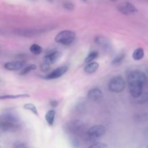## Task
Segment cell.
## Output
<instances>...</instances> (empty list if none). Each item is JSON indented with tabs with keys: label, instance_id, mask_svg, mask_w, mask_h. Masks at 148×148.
<instances>
[{
	"label": "cell",
	"instance_id": "cell-1",
	"mask_svg": "<svg viewBox=\"0 0 148 148\" xmlns=\"http://www.w3.org/2000/svg\"><path fill=\"white\" fill-rule=\"evenodd\" d=\"M146 81L145 73L140 70H135L130 73L127 77V83L131 95L138 98L142 95L143 87Z\"/></svg>",
	"mask_w": 148,
	"mask_h": 148
},
{
	"label": "cell",
	"instance_id": "cell-2",
	"mask_svg": "<svg viewBox=\"0 0 148 148\" xmlns=\"http://www.w3.org/2000/svg\"><path fill=\"white\" fill-rule=\"evenodd\" d=\"M21 128L19 117L14 112L6 111L0 115V130L7 132H15Z\"/></svg>",
	"mask_w": 148,
	"mask_h": 148
},
{
	"label": "cell",
	"instance_id": "cell-3",
	"mask_svg": "<svg viewBox=\"0 0 148 148\" xmlns=\"http://www.w3.org/2000/svg\"><path fill=\"white\" fill-rule=\"evenodd\" d=\"M75 39V33L71 30H63L60 31L55 37L57 43L69 45L71 44Z\"/></svg>",
	"mask_w": 148,
	"mask_h": 148
},
{
	"label": "cell",
	"instance_id": "cell-4",
	"mask_svg": "<svg viewBox=\"0 0 148 148\" xmlns=\"http://www.w3.org/2000/svg\"><path fill=\"white\" fill-rule=\"evenodd\" d=\"M125 87V82L121 76L113 77L109 83V89L112 92H120L124 90Z\"/></svg>",
	"mask_w": 148,
	"mask_h": 148
},
{
	"label": "cell",
	"instance_id": "cell-5",
	"mask_svg": "<svg viewBox=\"0 0 148 148\" xmlns=\"http://www.w3.org/2000/svg\"><path fill=\"white\" fill-rule=\"evenodd\" d=\"M106 127L102 125H95L90 128L86 132L89 138H96L103 136L106 132Z\"/></svg>",
	"mask_w": 148,
	"mask_h": 148
},
{
	"label": "cell",
	"instance_id": "cell-6",
	"mask_svg": "<svg viewBox=\"0 0 148 148\" xmlns=\"http://www.w3.org/2000/svg\"><path fill=\"white\" fill-rule=\"evenodd\" d=\"M117 9L121 13L127 16L134 15L138 12L136 8L133 4L128 2H124L119 5Z\"/></svg>",
	"mask_w": 148,
	"mask_h": 148
},
{
	"label": "cell",
	"instance_id": "cell-7",
	"mask_svg": "<svg viewBox=\"0 0 148 148\" xmlns=\"http://www.w3.org/2000/svg\"><path fill=\"white\" fill-rule=\"evenodd\" d=\"M68 70V67L66 66H61L57 68L52 72H51L49 74L46 75L45 78L47 80L55 79L58 77H60L62 76Z\"/></svg>",
	"mask_w": 148,
	"mask_h": 148
},
{
	"label": "cell",
	"instance_id": "cell-8",
	"mask_svg": "<svg viewBox=\"0 0 148 148\" xmlns=\"http://www.w3.org/2000/svg\"><path fill=\"white\" fill-rule=\"evenodd\" d=\"M42 32V30L37 29H16L14 31V33L18 35L24 36L27 37L34 36L38 35Z\"/></svg>",
	"mask_w": 148,
	"mask_h": 148
},
{
	"label": "cell",
	"instance_id": "cell-9",
	"mask_svg": "<svg viewBox=\"0 0 148 148\" xmlns=\"http://www.w3.org/2000/svg\"><path fill=\"white\" fill-rule=\"evenodd\" d=\"M87 97L90 100L94 102H98L101 100L103 97V94L99 89L94 88L88 91Z\"/></svg>",
	"mask_w": 148,
	"mask_h": 148
},
{
	"label": "cell",
	"instance_id": "cell-10",
	"mask_svg": "<svg viewBox=\"0 0 148 148\" xmlns=\"http://www.w3.org/2000/svg\"><path fill=\"white\" fill-rule=\"evenodd\" d=\"M61 54L58 51H55L47 55H46L43 57V61L51 65L56 62L60 58Z\"/></svg>",
	"mask_w": 148,
	"mask_h": 148
},
{
	"label": "cell",
	"instance_id": "cell-11",
	"mask_svg": "<svg viewBox=\"0 0 148 148\" xmlns=\"http://www.w3.org/2000/svg\"><path fill=\"white\" fill-rule=\"evenodd\" d=\"M23 62L20 61H13L8 62L4 64V68L8 71H16L21 69L23 67Z\"/></svg>",
	"mask_w": 148,
	"mask_h": 148
},
{
	"label": "cell",
	"instance_id": "cell-12",
	"mask_svg": "<svg viewBox=\"0 0 148 148\" xmlns=\"http://www.w3.org/2000/svg\"><path fill=\"white\" fill-rule=\"evenodd\" d=\"M82 124L79 120H74L70 122L67 125V130L73 134H76L80 131L82 129Z\"/></svg>",
	"mask_w": 148,
	"mask_h": 148
},
{
	"label": "cell",
	"instance_id": "cell-13",
	"mask_svg": "<svg viewBox=\"0 0 148 148\" xmlns=\"http://www.w3.org/2000/svg\"><path fill=\"white\" fill-rule=\"evenodd\" d=\"M99 67V64L97 62H91L87 64L84 68V71L86 73L91 74L96 72Z\"/></svg>",
	"mask_w": 148,
	"mask_h": 148
},
{
	"label": "cell",
	"instance_id": "cell-14",
	"mask_svg": "<svg viewBox=\"0 0 148 148\" xmlns=\"http://www.w3.org/2000/svg\"><path fill=\"white\" fill-rule=\"evenodd\" d=\"M94 40L97 45H98L101 47H102L103 49H109V47H110L109 42L105 38L99 36V37H97Z\"/></svg>",
	"mask_w": 148,
	"mask_h": 148
},
{
	"label": "cell",
	"instance_id": "cell-15",
	"mask_svg": "<svg viewBox=\"0 0 148 148\" xmlns=\"http://www.w3.org/2000/svg\"><path fill=\"white\" fill-rule=\"evenodd\" d=\"M56 112L54 110H49L45 114V119L49 125H52L54 123Z\"/></svg>",
	"mask_w": 148,
	"mask_h": 148
},
{
	"label": "cell",
	"instance_id": "cell-16",
	"mask_svg": "<svg viewBox=\"0 0 148 148\" xmlns=\"http://www.w3.org/2000/svg\"><path fill=\"white\" fill-rule=\"evenodd\" d=\"M29 95L27 94H16V95H5L0 96V100L2 99H13L21 98H27L29 97Z\"/></svg>",
	"mask_w": 148,
	"mask_h": 148
},
{
	"label": "cell",
	"instance_id": "cell-17",
	"mask_svg": "<svg viewBox=\"0 0 148 148\" xmlns=\"http://www.w3.org/2000/svg\"><path fill=\"white\" fill-rule=\"evenodd\" d=\"M132 56L133 59L135 60H136V61L142 59L143 56H144V50H143V49L141 47H139V48L136 49L134 51V52L132 54Z\"/></svg>",
	"mask_w": 148,
	"mask_h": 148
},
{
	"label": "cell",
	"instance_id": "cell-18",
	"mask_svg": "<svg viewBox=\"0 0 148 148\" xmlns=\"http://www.w3.org/2000/svg\"><path fill=\"white\" fill-rule=\"evenodd\" d=\"M23 108H24V109L30 110L35 115H36L37 116H39V113L38 112V110H37L36 106H35V105H34L33 103H26L24 105Z\"/></svg>",
	"mask_w": 148,
	"mask_h": 148
},
{
	"label": "cell",
	"instance_id": "cell-19",
	"mask_svg": "<svg viewBox=\"0 0 148 148\" xmlns=\"http://www.w3.org/2000/svg\"><path fill=\"white\" fill-rule=\"evenodd\" d=\"M29 50L34 54L38 55L42 51V48L41 46L37 44H33L29 47Z\"/></svg>",
	"mask_w": 148,
	"mask_h": 148
},
{
	"label": "cell",
	"instance_id": "cell-20",
	"mask_svg": "<svg viewBox=\"0 0 148 148\" xmlns=\"http://www.w3.org/2000/svg\"><path fill=\"white\" fill-rule=\"evenodd\" d=\"M125 57V54L124 53H120L119 54H117L114 58L112 61V64L113 65H116L117 64H119L124 58Z\"/></svg>",
	"mask_w": 148,
	"mask_h": 148
},
{
	"label": "cell",
	"instance_id": "cell-21",
	"mask_svg": "<svg viewBox=\"0 0 148 148\" xmlns=\"http://www.w3.org/2000/svg\"><path fill=\"white\" fill-rule=\"evenodd\" d=\"M98 56V53L97 51H92L91 52L87 57L84 59L85 63H90L91 61L95 59Z\"/></svg>",
	"mask_w": 148,
	"mask_h": 148
},
{
	"label": "cell",
	"instance_id": "cell-22",
	"mask_svg": "<svg viewBox=\"0 0 148 148\" xmlns=\"http://www.w3.org/2000/svg\"><path fill=\"white\" fill-rule=\"evenodd\" d=\"M36 69V66L35 64H31L29 66L24 68L20 72V75H24L29 73L32 70H35Z\"/></svg>",
	"mask_w": 148,
	"mask_h": 148
},
{
	"label": "cell",
	"instance_id": "cell-23",
	"mask_svg": "<svg viewBox=\"0 0 148 148\" xmlns=\"http://www.w3.org/2000/svg\"><path fill=\"white\" fill-rule=\"evenodd\" d=\"M108 147V145L105 143L102 142H95L92 143L91 145L89 146V147Z\"/></svg>",
	"mask_w": 148,
	"mask_h": 148
},
{
	"label": "cell",
	"instance_id": "cell-24",
	"mask_svg": "<svg viewBox=\"0 0 148 148\" xmlns=\"http://www.w3.org/2000/svg\"><path fill=\"white\" fill-rule=\"evenodd\" d=\"M64 8L68 10H72L74 9V5L72 2H66L63 5Z\"/></svg>",
	"mask_w": 148,
	"mask_h": 148
},
{
	"label": "cell",
	"instance_id": "cell-25",
	"mask_svg": "<svg viewBox=\"0 0 148 148\" xmlns=\"http://www.w3.org/2000/svg\"><path fill=\"white\" fill-rule=\"evenodd\" d=\"M50 64H49L47 62H43L42 64H40V69L43 72H46V71H47L49 68H50Z\"/></svg>",
	"mask_w": 148,
	"mask_h": 148
},
{
	"label": "cell",
	"instance_id": "cell-26",
	"mask_svg": "<svg viewBox=\"0 0 148 148\" xmlns=\"http://www.w3.org/2000/svg\"><path fill=\"white\" fill-rule=\"evenodd\" d=\"M57 104H58L57 102L56 101H55V100H53V101H50V105L51 106H53V107H56Z\"/></svg>",
	"mask_w": 148,
	"mask_h": 148
},
{
	"label": "cell",
	"instance_id": "cell-27",
	"mask_svg": "<svg viewBox=\"0 0 148 148\" xmlns=\"http://www.w3.org/2000/svg\"><path fill=\"white\" fill-rule=\"evenodd\" d=\"M16 147H21V148H23L25 147V145L24 143H19L18 145L15 146Z\"/></svg>",
	"mask_w": 148,
	"mask_h": 148
},
{
	"label": "cell",
	"instance_id": "cell-28",
	"mask_svg": "<svg viewBox=\"0 0 148 148\" xmlns=\"http://www.w3.org/2000/svg\"><path fill=\"white\" fill-rule=\"evenodd\" d=\"M144 134H145V137L148 139V128H147L145 131V132H144Z\"/></svg>",
	"mask_w": 148,
	"mask_h": 148
},
{
	"label": "cell",
	"instance_id": "cell-29",
	"mask_svg": "<svg viewBox=\"0 0 148 148\" xmlns=\"http://www.w3.org/2000/svg\"><path fill=\"white\" fill-rule=\"evenodd\" d=\"M146 120L148 121V114H147V115H146Z\"/></svg>",
	"mask_w": 148,
	"mask_h": 148
},
{
	"label": "cell",
	"instance_id": "cell-30",
	"mask_svg": "<svg viewBox=\"0 0 148 148\" xmlns=\"http://www.w3.org/2000/svg\"><path fill=\"white\" fill-rule=\"evenodd\" d=\"M30 1H39V0H29Z\"/></svg>",
	"mask_w": 148,
	"mask_h": 148
},
{
	"label": "cell",
	"instance_id": "cell-31",
	"mask_svg": "<svg viewBox=\"0 0 148 148\" xmlns=\"http://www.w3.org/2000/svg\"><path fill=\"white\" fill-rule=\"evenodd\" d=\"M110 1H113V2H115V1H117V0H110Z\"/></svg>",
	"mask_w": 148,
	"mask_h": 148
},
{
	"label": "cell",
	"instance_id": "cell-32",
	"mask_svg": "<svg viewBox=\"0 0 148 148\" xmlns=\"http://www.w3.org/2000/svg\"><path fill=\"white\" fill-rule=\"evenodd\" d=\"M50 2H52L53 1V0H49Z\"/></svg>",
	"mask_w": 148,
	"mask_h": 148
},
{
	"label": "cell",
	"instance_id": "cell-33",
	"mask_svg": "<svg viewBox=\"0 0 148 148\" xmlns=\"http://www.w3.org/2000/svg\"><path fill=\"white\" fill-rule=\"evenodd\" d=\"M83 1H87V0H83Z\"/></svg>",
	"mask_w": 148,
	"mask_h": 148
}]
</instances>
